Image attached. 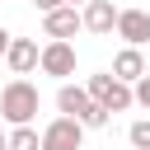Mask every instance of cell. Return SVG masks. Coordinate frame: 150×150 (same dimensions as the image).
<instances>
[{
    "label": "cell",
    "mask_w": 150,
    "mask_h": 150,
    "mask_svg": "<svg viewBox=\"0 0 150 150\" xmlns=\"http://www.w3.org/2000/svg\"><path fill=\"white\" fill-rule=\"evenodd\" d=\"M38 84L33 80H9L5 89H0V117L9 122V127H33V117H38Z\"/></svg>",
    "instance_id": "1"
},
{
    "label": "cell",
    "mask_w": 150,
    "mask_h": 150,
    "mask_svg": "<svg viewBox=\"0 0 150 150\" xmlns=\"http://www.w3.org/2000/svg\"><path fill=\"white\" fill-rule=\"evenodd\" d=\"M84 94H89V103H98L103 112H127L136 98H131V84H122V80H112L108 70H98V75H89L84 80Z\"/></svg>",
    "instance_id": "2"
},
{
    "label": "cell",
    "mask_w": 150,
    "mask_h": 150,
    "mask_svg": "<svg viewBox=\"0 0 150 150\" xmlns=\"http://www.w3.org/2000/svg\"><path fill=\"white\" fill-rule=\"evenodd\" d=\"M38 70H42V75H56V80L75 75V47H70V42H47V47L38 52Z\"/></svg>",
    "instance_id": "3"
},
{
    "label": "cell",
    "mask_w": 150,
    "mask_h": 150,
    "mask_svg": "<svg viewBox=\"0 0 150 150\" xmlns=\"http://www.w3.org/2000/svg\"><path fill=\"white\" fill-rule=\"evenodd\" d=\"M117 38L141 52L150 42V9H117Z\"/></svg>",
    "instance_id": "4"
},
{
    "label": "cell",
    "mask_w": 150,
    "mask_h": 150,
    "mask_svg": "<svg viewBox=\"0 0 150 150\" xmlns=\"http://www.w3.org/2000/svg\"><path fill=\"white\" fill-rule=\"evenodd\" d=\"M80 141H84V127L70 117L47 122V131H42V150H80Z\"/></svg>",
    "instance_id": "5"
},
{
    "label": "cell",
    "mask_w": 150,
    "mask_h": 150,
    "mask_svg": "<svg viewBox=\"0 0 150 150\" xmlns=\"http://www.w3.org/2000/svg\"><path fill=\"white\" fill-rule=\"evenodd\" d=\"M38 42L33 38H9V52H5V66L14 70V80H23V75H33L38 70Z\"/></svg>",
    "instance_id": "6"
},
{
    "label": "cell",
    "mask_w": 150,
    "mask_h": 150,
    "mask_svg": "<svg viewBox=\"0 0 150 150\" xmlns=\"http://www.w3.org/2000/svg\"><path fill=\"white\" fill-rule=\"evenodd\" d=\"M80 28H89V33H112L117 28V5L112 0H89L84 9H80Z\"/></svg>",
    "instance_id": "7"
},
{
    "label": "cell",
    "mask_w": 150,
    "mask_h": 150,
    "mask_svg": "<svg viewBox=\"0 0 150 150\" xmlns=\"http://www.w3.org/2000/svg\"><path fill=\"white\" fill-rule=\"evenodd\" d=\"M42 33H47L52 42H70V38L80 33V9H70V5H61V9H52V14H42Z\"/></svg>",
    "instance_id": "8"
},
{
    "label": "cell",
    "mask_w": 150,
    "mask_h": 150,
    "mask_svg": "<svg viewBox=\"0 0 150 150\" xmlns=\"http://www.w3.org/2000/svg\"><path fill=\"white\" fill-rule=\"evenodd\" d=\"M112 80H122V84H136V80H145L150 75V66H145V56L136 52V47H122L117 56H112V70H108Z\"/></svg>",
    "instance_id": "9"
},
{
    "label": "cell",
    "mask_w": 150,
    "mask_h": 150,
    "mask_svg": "<svg viewBox=\"0 0 150 150\" xmlns=\"http://www.w3.org/2000/svg\"><path fill=\"white\" fill-rule=\"evenodd\" d=\"M56 108H61V117L80 122V117L89 112V94H84V84H61V89H56Z\"/></svg>",
    "instance_id": "10"
},
{
    "label": "cell",
    "mask_w": 150,
    "mask_h": 150,
    "mask_svg": "<svg viewBox=\"0 0 150 150\" xmlns=\"http://www.w3.org/2000/svg\"><path fill=\"white\" fill-rule=\"evenodd\" d=\"M5 145H9V150H42V136H38L33 127H14V131L5 136Z\"/></svg>",
    "instance_id": "11"
},
{
    "label": "cell",
    "mask_w": 150,
    "mask_h": 150,
    "mask_svg": "<svg viewBox=\"0 0 150 150\" xmlns=\"http://www.w3.org/2000/svg\"><path fill=\"white\" fill-rule=\"evenodd\" d=\"M127 141H131L136 150H150V117H136V122L127 127Z\"/></svg>",
    "instance_id": "12"
},
{
    "label": "cell",
    "mask_w": 150,
    "mask_h": 150,
    "mask_svg": "<svg viewBox=\"0 0 150 150\" xmlns=\"http://www.w3.org/2000/svg\"><path fill=\"white\" fill-rule=\"evenodd\" d=\"M80 127H84V131H98V127H108V112H103L98 103H89V112L80 117Z\"/></svg>",
    "instance_id": "13"
},
{
    "label": "cell",
    "mask_w": 150,
    "mask_h": 150,
    "mask_svg": "<svg viewBox=\"0 0 150 150\" xmlns=\"http://www.w3.org/2000/svg\"><path fill=\"white\" fill-rule=\"evenodd\" d=\"M131 98H136V103H141V108H145V112H150V75H145V80H136V84H131Z\"/></svg>",
    "instance_id": "14"
},
{
    "label": "cell",
    "mask_w": 150,
    "mask_h": 150,
    "mask_svg": "<svg viewBox=\"0 0 150 150\" xmlns=\"http://www.w3.org/2000/svg\"><path fill=\"white\" fill-rule=\"evenodd\" d=\"M33 5H38V9H42V14H52V9H61V5H66V0H33Z\"/></svg>",
    "instance_id": "15"
},
{
    "label": "cell",
    "mask_w": 150,
    "mask_h": 150,
    "mask_svg": "<svg viewBox=\"0 0 150 150\" xmlns=\"http://www.w3.org/2000/svg\"><path fill=\"white\" fill-rule=\"evenodd\" d=\"M9 38H14V33H9V28H0V56L9 52Z\"/></svg>",
    "instance_id": "16"
},
{
    "label": "cell",
    "mask_w": 150,
    "mask_h": 150,
    "mask_svg": "<svg viewBox=\"0 0 150 150\" xmlns=\"http://www.w3.org/2000/svg\"><path fill=\"white\" fill-rule=\"evenodd\" d=\"M0 150H9V145H5V131H0Z\"/></svg>",
    "instance_id": "17"
}]
</instances>
